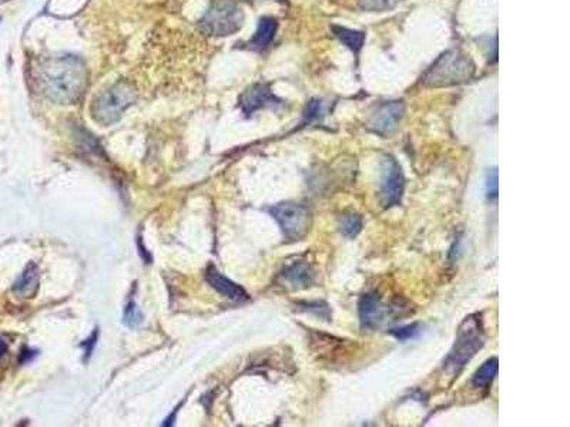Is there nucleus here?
Returning <instances> with one entry per match:
<instances>
[{
  "label": "nucleus",
  "instance_id": "f257e3e1",
  "mask_svg": "<svg viewBox=\"0 0 570 427\" xmlns=\"http://www.w3.org/2000/svg\"><path fill=\"white\" fill-rule=\"evenodd\" d=\"M40 84L43 93L54 103L70 104L80 99L87 86V69L74 56L51 57L41 64Z\"/></svg>",
  "mask_w": 570,
  "mask_h": 427
},
{
  "label": "nucleus",
  "instance_id": "f03ea898",
  "mask_svg": "<svg viewBox=\"0 0 570 427\" xmlns=\"http://www.w3.org/2000/svg\"><path fill=\"white\" fill-rule=\"evenodd\" d=\"M485 343L484 325L479 313L468 316L459 326L456 341L449 355L444 361V368L452 375H458L464 366L482 349Z\"/></svg>",
  "mask_w": 570,
  "mask_h": 427
},
{
  "label": "nucleus",
  "instance_id": "7ed1b4c3",
  "mask_svg": "<svg viewBox=\"0 0 570 427\" xmlns=\"http://www.w3.org/2000/svg\"><path fill=\"white\" fill-rule=\"evenodd\" d=\"M475 71V66L469 56L461 51H448L436 60V63L425 74L424 81L428 86H454L468 81Z\"/></svg>",
  "mask_w": 570,
  "mask_h": 427
},
{
  "label": "nucleus",
  "instance_id": "20e7f679",
  "mask_svg": "<svg viewBox=\"0 0 570 427\" xmlns=\"http://www.w3.org/2000/svg\"><path fill=\"white\" fill-rule=\"evenodd\" d=\"M136 101V93L127 83H117L96 97L91 116L101 126H111Z\"/></svg>",
  "mask_w": 570,
  "mask_h": 427
},
{
  "label": "nucleus",
  "instance_id": "39448f33",
  "mask_svg": "<svg viewBox=\"0 0 570 427\" xmlns=\"http://www.w3.org/2000/svg\"><path fill=\"white\" fill-rule=\"evenodd\" d=\"M243 11L231 1L219 0L211 4L201 20V27L206 33L214 36H230L239 31L243 26Z\"/></svg>",
  "mask_w": 570,
  "mask_h": 427
},
{
  "label": "nucleus",
  "instance_id": "423d86ee",
  "mask_svg": "<svg viewBox=\"0 0 570 427\" xmlns=\"http://www.w3.org/2000/svg\"><path fill=\"white\" fill-rule=\"evenodd\" d=\"M270 214L279 222L285 238L289 241L302 239L311 228V213L304 206L281 203L270 209Z\"/></svg>",
  "mask_w": 570,
  "mask_h": 427
},
{
  "label": "nucleus",
  "instance_id": "0eeeda50",
  "mask_svg": "<svg viewBox=\"0 0 570 427\" xmlns=\"http://www.w3.org/2000/svg\"><path fill=\"white\" fill-rule=\"evenodd\" d=\"M405 189V179L401 166L394 157H385L381 167L379 199L384 207L401 204Z\"/></svg>",
  "mask_w": 570,
  "mask_h": 427
},
{
  "label": "nucleus",
  "instance_id": "6e6552de",
  "mask_svg": "<svg viewBox=\"0 0 570 427\" xmlns=\"http://www.w3.org/2000/svg\"><path fill=\"white\" fill-rule=\"evenodd\" d=\"M405 107L402 101H389L381 106L374 117L369 121V127L379 136H389L392 134L404 116Z\"/></svg>",
  "mask_w": 570,
  "mask_h": 427
},
{
  "label": "nucleus",
  "instance_id": "1a4fd4ad",
  "mask_svg": "<svg viewBox=\"0 0 570 427\" xmlns=\"http://www.w3.org/2000/svg\"><path fill=\"white\" fill-rule=\"evenodd\" d=\"M359 321L364 328L376 329L379 328L388 315L386 305L375 293H365L358 303Z\"/></svg>",
  "mask_w": 570,
  "mask_h": 427
},
{
  "label": "nucleus",
  "instance_id": "9d476101",
  "mask_svg": "<svg viewBox=\"0 0 570 427\" xmlns=\"http://www.w3.org/2000/svg\"><path fill=\"white\" fill-rule=\"evenodd\" d=\"M206 278L209 281V283L217 289L223 296L236 301V302H243L249 299V293L237 283H234L233 281H230L229 278H226L224 275H221L214 266H210L207 269Z\"/></svg>",
  "mask_w": 570,
  "mask_h": 427
},
{
  "label": "nucleus",
  "instance_id": "9b49d317",
  "mask_svg": "<svg viewBox=\"0 0 570 427\" xmlns=\"http://www.w3.org/2000/svg\"><path fill=\"white\" fill-rule=\"evenodd\" d=\"M315 281V272L308 263H294L281 273V283L289 289L309 288Z\"/></svg>",
  "mask_w": 570,
  "mask_h": 427
},
{
  "label": "nucleus",
  "instance_id": "f8f14e48",
  "mask_svg": "<svg viewBox=\"0 0 570 427\" xmlns=\"http://www.w3.org/2000/svg\"><path fill=\"white\" fill-rule=\"evenodd\" d=\"M277 103H279V100L276 99V96L264 84H257L253 89H250L249 91H246V94L243 96V100H241L243 109L247 114H251L256 110L263 109V107L274 106Z\"/></svg>",
  "mask_w": 570,
  "mask_h": 427
},
{
  "label": "nucleus",
  "instance_id": "ddd939ff",
  "mask_svg": "<svg viewBox=\"0 0 570 427\" xmlns=\"http://www.w3.org/2000/svg\"><path fill=\"white\" fill-rule=\"evenodd\" d=\"M277 31V21L273 17H263L259 23L256 36L251 40V46L257 50L266 49L274 39Z\"/></svg>",
  "mask_w": 570,
  "mask_h": 427
},
{
  "label": "nucleus",
  "instance_id": "4468645a",
  "mask_svg": "<svg viewBox=\"0 0 570 427\" xmlns=\"http://www.w3.org/2000/svg\"><path fill=\"white\" fill-rule=\"evenodd\" d=\"M39 272L34 265H29L14 285V292L21 298H31L37 289Z\"/></svg>",
  "mask_w": 570,
  "mask_h": 427
},
{
  "label": "nucleus",
  "instance_id": "2eb2a0df",
  "mask_svg": "<svg viewBox=\"0 0 570 427\" xmlns=\"http://www.w3.org/2000/svg\"><path fill=\"white\" fill-rule=\"evenodd\" d=\"M499 371V361L498 358L488 359L474 375L472 383L475 388H488L492 381L496 378Z\"/></svg>",
  "mask_w": 570,
  "mask_h": 427
},
{
  "label": "nucleus",
  "instance_id": "dca6fc26",
  "mask_svg": "<svg viewBox=\"0 0 570 427\" xmlns=\"http://www.w3.org/2000/svg\"><path fill=\"white\" fill-rule=\"evenodd\" d=\"M335 36L348 47L351 49L354 53H358L362 46H364V40H365V34L362 31L358 30H351L346 27H332Z\"/></svg>",
  "mask_w": 570,
  "mask_h": 427
},
{
  "label": "nucleus",
  "instance_id": "f3484780",
  "mask_svg": "<svg viewBox=\"0 0 570 427\" xmlns=\"http://www.w3.org/2000/svg\"><path fill=\"white\" fill-rule=\"evenodd\" d=\"M362 231V218L358 214H345L339 219V232L345 238H355Z\"/></svg>",
  "mask_w": 570,
  "mask_h": 427
},
{
  "label": "nucleus",
  "instance_id": "a211bd4d",
  "mask_svg": "<svg viewBox=\"0 0 570 427\" xmlns=\"http://www.w3.org/2000/svg\"><path fill=\"white\" fill-rule=\"evenodd\" d=\"M389 333L395 339H398L401 342H406V341H411V339H416L422 333V325L415 322V323H411V325L395 328Z\"/></svg>",
  "mask_w": 570,
  "mask_h": 427
},
{
  "label": "nucleus",
  "instance_id": "6ab92c4d",
  "mask_svg": "<svg viewBox=\"0 0 570 427\" xmlns=\"http://www.w3.org/2000/svg\"><path fill=\"white\" fill-rule=\"evenodd\" d=\"M361 9L369 11H385L391 10L404 0H358Z\"/></svg>",
  "mask_w": 570,
  "mask_h": 427
},
{
  "label": "nucleus",
  "instance_id": "aec40b11",
  "mask_svg": "<svg viewBox=\"0 0 570 427\" xmlns=\"http://www.w3.org/2000/svg\"><path fill=\"white\" fill-rule=\"evenodd\" d=\"M324 114H325V104H324V101L315 99V100H311V101L308 103V106H306V109H305V113H304V117H305V121L311 123V121L319 120Z\"/></svg>",
  "mask_w": 570,
  "mask_h": 427
},
{
  "label": "nucleus",
  "instance_id": "412c9836",
  "mask_svg": "<svg viewBox=\"0 0 570 427\" xmlns=\"http://www.w3.org/2000/svg\"><path fill=\"white\" fill-rule=\"evenodd\" d=\"M305 311L306 312H312L316 316L322 318L324 321H329L331 319V309L328 306V303L322 302V301H315V302H305L304 303Z\"/></svg>",
  "mask_w": 570,
  "mask_h": 427
},
{
  "label": "nucleus",
  "instance_id": "4be33fe9",
  "mask_svg": "<svg viewBox=\"0 0 570 427\" xmlns=\"http://www.w3.org/2000/svg\"><path fill=\"white\" fill-rule=\"evenodd\" d=\"M498 193H499L498 169H492L488 173V179H486V194H488V199H491V200L498 199Z\"/></svg>",
  "mask_w": 570,
  "mask_h": 427
},
{
  "label": "nucleus",
  "instance_id": "5701e85b",
  "mask_svg": "<svg viewBox=\"0 0 570 427\" xmlns=\"http://www.w3.org/2000/svg\"><path fill=\"white\" fill-rule=\"evenodd\" d=\"M4 349H6V348H4V343L0 341V356L4 353Z\"/></svg>",
  "mask_w": 570,
  "mask_h": 427
}]
</instances>
